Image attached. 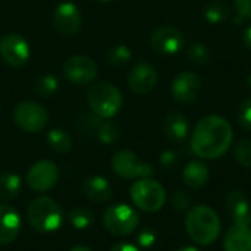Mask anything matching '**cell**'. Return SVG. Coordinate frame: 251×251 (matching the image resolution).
Returning <instances> with one entry per match:
<instances>
[{
  "label": "cell",
  "mask_w": 251,
  "mask_h": 251,
  "mask_svg": "<svg viewBox=\"0 0 251 251\" xmlns=\"http://www.w3.org/2000/svg\"><path fill=\"white\" fill-rule=\"evenodd\" d=\"M53 22H54L56 29L62 35L71 37V35H75L81 29L82 16L79 13V9L74 3L63 1L54 9Z\"/></svg>",
  "instance_id": "obj_13"
},
{
  "label": "cell",
  "mask_w": 251,
  "mask_h": 251,
  "mask_svg": "<svg viewBox=\"0 0 251 251\" xmlns=\"http://www.w3.org/2000/svg\"><path fill=\"white\" fill-rule=\"evenodd\" d=\"M132 203L147 213H154L165 206L166 191L165 188L151 178H141L131 185Z\"/></svg>",
  "instance_id": "obj_5"
},
{
  "label": "cell",
  "mask_w": 251,
  "mask_h": 251,
  "mask_svg": "<svg viewBox=\"0 0 251 251\" xmlns=\"http://www.w3.org/2000/svg\"><path fill=\"white\" fill-rule=\"evenodd\" d=\"M26 216L29 225L43 234L56 232L63 224V210L59 203L49 196H38L28 204Z\"/></svg>",
  "instance_id": "obj_3"
},
{
  "label": "cell",
  "mask_w": 251,
  "mask_h": 251,
  "mask_svg": "<svg viewBox=\"0 0 251 251\" xmlns=\"http://www.w3.org/2000/svg\"><path fill=\"white\" fill-rule=\"evenodd\" d=\"M99 1H112V0H99Z\"/></svg>",
  "instance_id": "obj_41"
},
{
  "label": "cell",
  "mask_w": 251,
  "mask_h": 251,
  "mask_svg": "<svg viewBox=\"0 0 251 251\" xmlns=\"http://www.w3.org/2000/svg\"><path fill=\"white\" fill-rule=\"evenodd\" d=\"M21 232V216L15 207L0 204V246L12 244Z\"/></svg>",
  "instance_id": "obj_16"
},
{
  "label": "cell",
  "mask_w": 251,
  "mask_h": 251,
  "mask_svg": "<svg viewBox=\"0 0 251 251\" xmlns=\"http://www.w3.org/2000/svg\"><path fill=\"white\" fill-rule=\"evenodd\" d=\"M185 229L194 243L200 246H209L213 244L219 237L221 221L212 207L200 204L188 212L185 218Z\"/></svg>",
  "instance_id": "obj_2"
},
{
  "label": "cell",
  "mask_w": 251,
  "mask_h": 251,
  "mask_svg": "<svg viewBox=\"0 0 251 251\" xmlns=\"http://www.w3.org/2000/svg\"><path fill=\"white\" fill-rule=\"evenodd\" d=\"M235 9L241 18L251 19V0H235Z\"/></svg>",
  "instance_id": "obj_33"
},
{
  "label": "cell",
  "mask_w": 251,
  "mask_h": 251,
  "mask_svg": "<svg viewBox=\"0 0 251 251\" xmlns=\"http://www.w3.org/2000/svg\"><path fill=\"white\" fill-rule=\"evenodd\" d=\"M65 78L75 85H85L97 76V65L94 60L84 54H75L65 60L62 66Z\"/></svg>",
  "instance_id": "obj_9"
},
{
  "label": "cell",
  "mask_w": 251,
  "mask_h": 251,
  "mask_svg": "<svg viewBox=\"0 0 251 251\" xmlns=\"http://www.w3.org/2000/svg\"><path fill=\"white\" fill-rule=\"evenodd\" d=\"M13 119L22 131L40 132L49 124V112L40 103L24 100L15 106Z\"/></svg>",
  "instance_id": "obj_7"
},
{
  "label": "cell",
  "mask_w": 251,
  "mask_h": 251,
  "mask_svg": "<svg viewBox=\"0 0 251 251\" xmlns=\"http://www.w3.org/2000/svg\"><path fill=\"white\" fill-rule=\"evenodd\" d=\"M96 138L103 144H112L119 138V129L113 122H110L107 119H101V122L96 131Z\"/></svg>",
  "instance_id": "obj_26"
},
{
  "label": "cell",
  "mask_w": 251,
  "mask_h": 251,
  "mask_svg": "<svg viewBox=\"0 0 251 251\" xmlns=\"http://www.w3.org/2000/svg\"><path fill=\"white\" fill-rule=\"evenodd\" d=\"M188 121L181 112H171L165 118V134L172 143H181L188 135Z\"/></svg>",
  "instance_id": "obj_20"
},
{
  "label": "cell",
  "mask_w": 251,
  "mask_h": 251,
  "mask_svg": "<svg viewBox=\"0 0 251 251\" xmlns=\"http://www.w3.org/2000/svg\"><path fill=\"white\" fill-rule=\"evenodd\" d=\"M200 88H201V82L199 75L191 71H184L174 79L172 96L176 101L188 104L197 99Z\"/></svg>",
  "instance_id": "obj_15"
},
{
  "label": "cell",
  "mask_w": 251,
  "mask_h": 251,
  "mask_svg": "<svg viewBox=\"0 0 251 251\" xmlns=\"http://www.w3.org/2000/svg\"><path fill=\"white\" fill-rule=\"evenodd\" d=\"M69 251H93L88 247H84V246H76V247H72Z\"/></svg>",
  "instance_id": "obj_38"
},
{
  "label": "cell",
  "mask_w": 251,
  "mask_h": 251,
  "mask_svg": "<svg viewBox=\"0 0 251 251\" xmlns=\"http://www.w3.org/2000/svg\"><path fill=\"white\" fill-rule=\"evenodd\" d=\"M225 251H251V229L246 225H232L224 241Z\"/></svg>",
  "instance_id": "obj_19"
},
{
  "label": "cell",
  "mask_w": 251,
  "mask_h": 251,
  "mask_svg": "<svg viewBox=\"0 0 251 251\" xmlns=\"http://www.w3.org/2000/svg\"><path fill=\"white\" fill-rule=\"evenodd\" d=\"M154 240H156V237H154V234L150 232V231H144V232H141L140 237H138V241H140V244H141L143 247H150V246H153V244H154Z\"/></svg>",
  "instance_id": "obj_35"
},
{
  "label": "cell",
  "mask_w": 251,
  "mask_h": 251,
  "mask_svg": "<svg viewBox=\"0 0 251 251\" xmlns=\"http://www.w3.org/2000/svg\"><path fill=\"white\" fill-rule=\"evenodd\" d=\"M184 46H185L184 34L174 26H162L151 34V47L159 54H165V56L176 54L182 50Z\"/></svg>",
  "instance_id": "obj_12"
},
{
  "label": "cell",
  "mask_w": 251,
  "mask_h": 251,
  "mask_svg": "<svg viewBox=\"0 0 251 251\" xmlns=\"http://www.w3.org/2000/svg\"><path fill=\"white\" fill-rule=\"evenodd\" d=\"M176 251H200L199 249H196V247H182V249H178Z\"/></svg>",
  "instance_id": "obj_39"
},
{
  "label": "cell",
  "mask_w": 251,
  "mask_h": 251,
  "mask_svg": "<svg viewBox=\"0 0 251 251\" xmlns=\"http://www.w3.org/2000/svg\"><path fill=\"white\" fill-rule=\"evenodd\" d=\"M228 212L234 221V225H251V207L246 194L241 190H232L226 199Z\"/></svg>",
  "instance_id": "obj_17"
},
{
  "label": "cell",
  "mask_w": 251,
  "mask_h": 251,
  "mask_svg": "<svg viewBox=\"0 0 251 251\" xmlns=\"http://www.w3.org/2000/svg\"><path fill=\"white\" fill-rule=\"evenodd\" d=\"M232 137L231 124L222 116L210 115L196 125L191 147L201 159H218L228 151Z\"/></svg>",
  "instance_id": "obj_1"
},
{
  "label": "cell",
  "mask_w": 251,
  "mask_h": 251,
  "mask_svg": "<svg viewBox=\"0 0 251 251\" xmlns=\"http://www.w3.org/2000/svg\"><path fill=\"white\" fill-rule=\"evenodd\" d=\"M110 251H140L135 246H132V244H129V243H118V244H115Z\"/></svg>",
  "instance_id": "obj_36"
},
{
  "label": "cell",
  "mask_w": 251,
  "mask_h": 251,
  "mask_svg": "<svg viewBox=\"0 0 251 251\" xmlns=\"http://www.w3.org/2000/svg\"><path fill=\"white\" fill-rule=\"evenodd\" d=\"M82 191L85 197L96 204L106 203L112 197V193H113L110 182L100 175L87 178L82 184Z\"/></svg>",
  "instance_id": "obj_18"
},
{
  "label": "cell",
  "mask_w": 251,
  "mask_h": 251,
  "mask_svg": "<svg viewBox=\"0 0 251 251\" xmlns=\"http://www.w3.org/2000/svg\"><path fill=\"white\" fill-rule=\"evenodd\" d=\"M22 181L21 176L13 172L0 174V200L10 201L15 200L21 193Z\"/></svg>",
  "instance_id": "obj_22"
},
{
  "label": "cell",
  "mask_w": 251,
  "mask_h": 251,
  "mask_svg": "<svg viewBox=\"0 0 251 251\" xmlns=\"http://www.w3.org/2000/svg\"><path fill=\"white\" fill-rule=\"evenodd\" d=\"M238 121L240 125L246 129V131H251V97L247 99L238 110Z\"/></svg>",
  "instance_id": "obj_31"
},
{
  "label": "cell",
  "mask_w": 251,
  "mask_h": 251,
  "mask_svg": "<svg viewBox=\"0 0 251 251\" xmlns=\"http://www.w3.org/2000/svg\"><path fill=\"white\" fill-rule=\"evenodd\" d=\"M87 101L94 115L109 119L121 110L124 99L121 91L113 84L100 81L90 87L87 93Z\"/></svg>",
  "instance_id": "obj_4"
},
{
  "label": "cell",
  "mask_w": 251,
  "mask_h": 251,
  "mask_svg": "<svg viewBox=\"0 0 251 251\" xmlns=\"http://www.w3.org/2000/svg\"><path fill=\"white\" fill-rule=\"evenodd\" d=\"M182 178L188 187L200 188L206 185L209 181V168L200 160H193L185 166L182 172Z\"/></svg>",
  "instance_id": "obj_21"
},
{
  "label": "cell",
  "mask_w": 251,
  "mask_h": 251,
  "mask_svg": "<svg viewBox=\"0 0 251 251\" xmlns=\"http://www.w3.org/2000/svg\"><path fill=\"white\" fill-rule=\"evenodd\" d=\"M191 203V199L187 193L184 191H176L172 196V204L176 210H187Z\"/></svg>",
  "instance_id": "obj_32"
},
{
  "label": "cell",
  "mask_w": 251,
  "mask_h": 251,
  "mask_svg": "<svg viewBox=\"0 0 251 251\" xmlns=\"http://www.w3.org/2000/svg\"><path fill=\"white\" fill-rule=\"evenodd\" d=\"M247 82H249V87H250V88H251V74H250V75H249V79H247Z\"/></svg>",
  "instance_id": "obj_40"
},
{
  "label": "cell",
  "mask_w": 251,
  "mask_h": 251,
  "mask_svg": "<svg viewBox=\"0 0 251 251\" xmlns=\"http://www.w3.org/2000/svg\"><path fill=\"white\" fill-rule=\"evenodd\" d=\"M229 4L222 1V0H212L206 9H204V18L212 24V25H218L225 22L229 18Z\"/></svg>",
  "instance_id": "obj_24"
},
{
  "label": "cell",
  "mask_w": 251,
  "mask_h": 251,
  "mask_svg": "<svg viewBox=\"0 0 251 251\" xmlns=\"http://www.w3.org/2000/svg\"><path fill=\"white\" fill-rule=\"evenodd\" d=\"M59 88V82L56 79V76L53 75H43L40 76L37 81H35V85H34V90L38 96L41 97H49L51 94L56 93V90Z\"/></svg>",
  "instance_id": "obj_27"
},
{
  "label": "cell",
  "mask_w": 251,
  "mask_h": 251,
  "mask_svg": "<svg viewBox=\"0 0 251 251\" xmlns=\"http://www.w3.org/2000/svg\"><path fill=\"white\" fill-rule=\"evenodd\" d=\"M113 172L124 179H141L150 178L154 175V168L149 163H144L138 156L131 150H121L112 159Z\"/></svg>",
  "instance_id": "obj_8"
},
{
  "label": "cell",
  "mask_w": 251,
  "mask_h": 251,
  "mask_svg": "<svg viewBox=\"0 0 251 251\" xmlns=\"http://www.w3.org/2000/svg\"><path fill=\"white\" fill-rule=\"evenodd\" d=\"M68 219H69V224L78 229V231H84L87 228L91 226L93 221H94V215L91 213L90 209L87 207H82V206H78V207H74L69 215H68Z\"/></svg>",
  "instance_id": "obj_25"
},
{
  "label": "cell",
  "mask_w": 251,
  "mask_h": 251,
  "mask_svg": "<svg viewBox=\"0 0 251 251\" xmlns=\"http://www.w3.org/2000/svg\"><path fill=\"white\" fill-rule=\"evenodd\" d=\"M235 159L240 165L251 168V140H243L235 147Z\"/></svg>",
  "instance_id": "obj_30"
},
{
  "label": "cell",
  "mask_w": 251,
  "mask_h": 251,
  "mask_svg": "<svg viewBox=\"0 0 251 251\" xmlns=\"http://www.w3.org/2000/svg\"><path fill=\"white\" fill-rule=\"evenodd\" d=\"M178 156L175 154V151H165L160 157V162L165 168H172L176 163Z\"/></svg>",
  "instance_id": "obj_34"
},
{
  "label": "cell",
  "mask_w": 251,
  "mask_h": 251,
  "mask_svg": "<svg viewBox=\"0 0 251 251\" xmlns=\"http://www.w3.org/2000/svg\"><path fill=\"white\" fill-rule=\"evenodd\" d=\"M138 224V213L125 203L109 206L103 213V225L106 231L115 237H126L132 234L137 229Z\"/></svg>",
  "instance_id": "obj_6"
},
{
  "label": "cell",
  "mask_w": 251,
  "mask_h": 251,
  "mask_svg": "<svg viewBox=\"0 0 251 251\" xmlns=\"http://www.w3.org/2000/svg\"><path fill=\"white\" fill-rule=\"evenodd\" d=\"M59 179V169L51 160H38L26 172V184L37 193L51 190Z\"/></svg>",
  "instance_id": "obj_11"
},
{
  "label": "cell",
  "mask_w": 251,
  "mask_h": 251,
  "mask_svg": "<svg viewBox=\"0 0 251 251\" xmlns=\"http://www.w3.org/2000/svg\"><path fill=\"white\" fill-rule=\"evenodd\" d=\"M132 51L125 44H118L109 51V62L113 66H122L131 60Z\"/></svg>",
  "instance_id": "obj_29"
},
{
  "label": "cell",
  "mask_w": 251,
  "mask_h": 251,
  "mask_svg": "<svg viewBox=\"0 0 251 251\" xmlns=\"http://www.w3.org/2000/svg\"><path fill=\"white\" fill-rule=\"evenodd\" d=\"M188 59L190 62H193L194 65L203 66L209 62L210 59V51L207 49V46L201 44V43H196L188 49Z\"/></svg>",
  "instance_id": "obj_28"
},
{
  "label": "cell",
  "mask_w": 251,
  "mask_h": 251,
  "mask_svg": "<svg viewBox=\"0 0 251 251\" xmlns=\"http://www.w3.org/2000/svg\"><path fill=\"white\" fill-rule=\"evenodd\" d=\"M0 57L12 68L24 66L29 59V46L26 40L16 34H6L0 38Z\"/></svg>",
  "instance_id": "obj_10"
},
{
  "label": "cell",
  "mask_w": 251,
  "mask_h": 251,
  "mask_svg": "<svg viewBox=\"0 0 251 251\" xmlns=\"http://www.w3.org/2000/svg\"><path fill=\"white\" fill-rule=\"evenodd\" d=\"M243 40H244V44L251 50V25L249 28H246V31L243 34Z\"/></svg>",
  "instance_id": "obj_37"
},
{
  "label": "cell",
  "mask_w": 251,
  "mask_h": 251,
  "mask_svg": "<svg viewBox=\"0 0 251 251\" xmlns=\"http://www.w3.org/2000/svg\"><path fill=\"white\" fill-rule=\"evenodd\" d=\"M157 79L159 75L156 68L147 62H140L138 65H135L128 75V84L131 90L141 96L150 93L156 87Z\"/></svg>",
  "instance_id": "obj_14"
},
{
  "label": "cell",
  "mask_w": 251,
  "mask_h": 251,
  "mask_svg": "<svg viewBox=\"0 0 251 251\" xmlns=\"http://www.w3.org/2000/svg\"><path fill=\"white\" fill-rule=\"evenodd\" d=\"M47 143H49L50 149L59 154H66L72 149L71 135L65 129H60V128H54V129L49 131Z\"/></svg>",
  "instance_id": "obj_23"
}]
</instances>
